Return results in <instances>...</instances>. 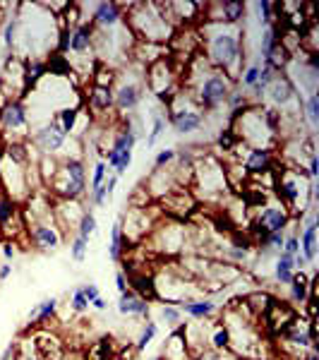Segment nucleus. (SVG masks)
<instances>
[{
	"mask_svg": "<svg viewBox=\"0 0 319 360\" xmlns=\"http://www.w3.org/2000/svg\"><path fill=\"white\" fill-rule=\"evenodd\" d=\"M168 113V123L178 135H190V132H197L205 125V113L195 103V99L190 96V92H185L183 87H180V92L170 101Z\"/></svg>",
	"mask_w": 319,
	"mask_h": 360,
	"instance_id": "nucleus-8",
	"label": "nucleus"
},
{
	"mask_svg": "<svg viewBox=\"0 0 319 360\" xmlns=\"http://www.w3.org/2000/svg\"><path fill=\"white\" fill-rule=\"evenodd\" d=\"M77 118H80V108H63V110H58V113H56V118H53V120H56V123L60 125V130H63L65 132V135H73V132H75V127H77Z\"/></svg>",
	"mask_w": 319,
	"mask_h": 360,
	"instance_id": "nucleus-37",
	"label": "nucleus"
},
{
	"mask_svg": "<svg viewBox=\"0 0 319 360\" xmlns=\"http://www.w3.org/2000/svg\"><path fill=\"white\" fill-rule=\"evenodd\" d=\"M17 29H20V17H10L3 27V41L10 53H13L15 43H17Z\"/></svg>",
	"mask_w": 319,
	"mask_h": 360,
	"instance_id": "nucleus-46",
	"label": "nucleus"
},
{
	"mask_svg": "<svg viewBox=\"0 0 319 360\" xmlns=\"http://www.w3.org/2000/svg\"><path fill=\"white\" fill-rule=\"evenodd\" d=\"M56 53L65 55L70 53V27L60 22V29H58V41H56Z\"/></svg>",
	"mask_w": 319,
	"mask_h": 360,
	"instance_id": "nucleus-49",
	"label": "nucleus"
},
{
	"mask_svg": "<svg viewBox=\"0 0 319 360\" xmlns=\"http://www.w3.org/2000/svg\"><path fill=\"white\" fill-rule=\"evenodd\" d=\"M15 254H17V250H15V243H3V257H5V262H13L15 259Z\"/></svg>",
	"mask_w": 319,
	"mask_h": 360,
	"instance_id": "nucleus-56",
	"label": "nucleus"
},
{
	"mask_svg": "<svg viewBox=\"0 0 319 360\" xmlns=\"http://www.w3.org/2000/svg\"><path fill=\"white\" fill-rule=\"evenodd\" d=\"M87 250H89V238H82V236L75 233L73 243H70V257H73V262H77V264L84 262Z\"/></svg>",
	"mask_w": 319,
	"mask_h": 360,
	"instance_id": "nucleus-43",
	"label": "nucleus"
},
{
	"mask_svg": "<svg viewBox=\"0 0 319 360\" xmlns=\"http://www.w3.org/2000/svg\"><path fill=\"white\" fill-rule=\"evenodd\" d=\"M267 96H269V101L274 103V108H276V110L288 108L290 103L298 101V87H295V82L290 80L285 72H281V75L274 77V82L267 87Z\"/></svg>",
	"mask_w": 319,
	"mask_h": 360,
	"instance_id": "nucleus-16",
	"label": "nucleus"
},
{
	"mask_svg": "<svg viewBox=\"0 0 319 360\" xmlns=\"http://www.w3.org/2000/svg\"><path fill=\"white\" fill-rule=\"evenodd\" d=\"M125 247H128V240H125L123 236V226H120V221H115L111 231V243H108V257H111L113 262H120Z\"/></svg>",
	"mask_w": 319,
	"mask_h": 360,
	"instance_id": "nucleus-32",
	"label": "nucleus"
},
{
	"mask_svg": "<svg viewBox=\"0 0 319 360\" xmlns=\"http://www.w3.org/2000/svg\"><path fill=\"white\" fill-rule=\"evenodd\" d=\"M87 106H89V110H94V113H98V115L113 110V87L91 85L89 92H87Z\"/></svg>",
	"mask_w": 319,
	"mask_h": 360,
	"instance_id": "nucleus-27",
	"label": "nucleus"
},
{
	"mask_svg": "<svg viewBox=\"0 0 319 360\" xmlns=\"http://www.w3.org/2000/svg\"><path fill=\"white\" fill-rule=\"evenodd\" d=\"M31 144H34L43 157H56L60 149L68 144V135L60 130V125L56 123V120H51V123H46L43 127L34 130V135H31Z\"/></svg>",
	"mask_w": 319,
	"mask_h": 360,
	"instance_id": "nucleus-14",
	"label": "nucleus"
},
{
	"mask_svg": "<svg viewBox=\"0 0 319 360\" xmlns=\"http://www.w3.org/2000/svg\"><path fill=\"white\" fill-rule=\"evenodd\" d=\"M276 173V195L281 204L290 212H300V219L305 216V209H310L312 199H315V180L307 178L302 166H293L290 171H274Z\"/></svg>",
	"mask_w": 319,
	"mask_h": 360,
	"instance_id": "nucleus-3",
	"label": "nucleus"
},
{
	"mask_svg": "<svg viewBox=\"0 0 319 360\" xmlns=\"http://www.w3.org/2000/svg\"><path fill=\"white\" fill-rule=\"evenodd\" d=\"M80 291L84 293V298H87V301H89V305L96 301L98 296H101V291H98V286H96V284H82V286H80Z\"/></svg>",
	"mask_w": 319,
	"mask_h": 360,
	"instance_id": "nucleus-54",
	"label": "nucleus"
},
{
	"mask_svg": "<svg viewBox=\"0 0 319 360\" xmlns=\"http://www.w3.org/2000/svg\"><path fill=\"white\" fill-rule=\"evenodd\" d=\"M106 178H108V166H106V161H96L94 164V173H91V190H96V187H101L103 182H106Z\"/></svg>",
	"mask_w": 319,
	"mask_h": 360,
	"instance_id": "nucleus-50",
	"label": "nucleus"
},
{
	"mask_svg": "<svg viewBox=\"0 0 319 360\" xmlns=\"http://www.w3.org/2000/svg\"><path fill=\"white\" fill-rule=\"evenodd\" d=\"M10 274H13V264H10V262H3V264H0V281H5Z\"/></svg>",
	"mask_w": 319,
	"mask_h": 360,
	"instance_id": "nucleus-59",
	"label": "nucleus"
},
{
	"mask_svg": "<svg viewBox=\"0 0 319 360\" xmlns=\"http://www.w3.org/2000/svg\"><path fill=\"white\" fill-rule=\"evenodd\" d=\"M302 106H305V120L310 123L312 130H315V127H319V96L317 94H310Z\"/></svg>",
	"mask_w": 319,
	"mask_h": 360,
	"instance_id": "nucleus-45",
	"label": "nucleus"
},
{
	"mask_svg": "<svg viewBox=\"0 0 319 360\" xmlns=\"http://www.w3.org/2000/svg\"><path fill=\"white\" fill-rule=\"evenodd\" d=\"M178 159V149H161V152L154 157V171H161V168H168L170 164H175Z\"/></svg>",
	"mask_w": 319,
	"mask_h": 360,
	"instance_id": "nucleus-47",
	"label": "nucleus"
},
{
	"mask_svg": "<svg viewBox=\"0 0 319 360\" xmlns=\"http://www.w3.org/2000/svg\"><path fill=\"white\" fill-rule=\"evenodd\" d=\"M31 166L10 159L8 154L0 157V187L5 197L13 202H24L31 195Z\"/></svg>",
	"mask_w": 319,
	"mask_h": 360,
	"instance_id": "nucleus-7",
	"label": "nucleus"
},
{
	"mask_svg": "<svg viewBox=\"0 0 319 360\" xmlns=\"http://www.w3.org/2000/svg\"><path fill=\"white\" fill-rule=\"evenodd\" d=\"M178 308H180V312L190 315L195 322H202V319L214 317V315H216V310H218L214 298H192V301H183Z\"/></svg>",
	"mask_w": 319,
	"mask_h": 360,
	"instance_id": "nucleus-26",
	"label": "nucleus"
},
{
	"mask_svg": "<svg viewBox=\"0 0 319 360\" xmlns=\"http://www.w3.org/2000/svg\"><path fill=\"white\" fill-rule=\"evenodd\" d=\"M305 360H319V356H317V351H312V353H310V356H307Z\"/></svg>",
	"mask_w": 319,
	"mask_h": 360,
	"instance_id": "nucleus-61",
	"label": "nucleus"
},
{
	"mask_svg": "<svg viewBox=\"0 0 319 360\" xmlns=\"http://www.w3.org/2000/svg\"><path fill=\"white\" fill-rule=\"evenodd\" d=\"M58 312V298H46L41 301L38 305L29 312V324H43V322H51Z\"/></svg>",
	"mask_w": 319,
	"mask_h": 360,
	"instance_id": "nucleus-30",
	"label": "nucleus"
},
{
	"mask_svg": "<svg viewBox=\"0 0 319 360\" xmlns=\"http://www.w3.org/2000/svg\"><path fill=\"white\" fill-rule=\"evenodd\" d=\"M27 125H29V113H27V106L22 103V99H13V101L0 106V127L5 132L24 130Z\"/></svg>",
	"mask_w": 319,
	"mask_h": 360,
	"instance_id": "nucleus-18",
	"label": "nucleus"
},
{
	"mask_svg": "<svg viewBox=\"0 0 319 360\" xmlns=\"http://www.w3.org/2000/svg\"><path fill=\"white\" fill-rule=\"evenodd\" d=\"M245 3L238 0H218V3L202 5V22H216V24H240L245 20Z\"/></svg>",
	"mask_w": 319,
	"mask_h": 360,
	"instance_id": "nucleus-12",
	"label": "nucleus"
},
{
	"mask_svg": "<svg viewBox=\"0 0 319 360\" xmlns=\"http://www.w3.org/2000/svg\"><path fill=\"white\" fill-rule=\"evenodd\" d=\"M317 214L310 212L305 219V226H302V233H300V254L307 259V264H315L317 259Z\"/></svg>",
	"mask_w": 319,
	"mask_h": 360,
	"instance_id": "nucleus-21",
	"label": "nucleus"
},
{
	"mask_svg": "<svg viewBox=\"0 0 319 360\" xmlns=\"http://www.w3.org/2000/svg\"><path fill=\"white\" fill-rule=\"evenodd\" d=\"M144 89H149L158 101L170 106L175 94L180 92L178 68H175L173 63V55H163L161 60L151 63L149 68L144 70Z\"/></svg>",
	"mask_w": 319,
	"mask_h": 360,
	"instance_id": "nucleus-6",
	"label": "nucleus"
},
{
	"mask_svg": "<svg viewBox=\"0 0 319 360\" xmlns=\"http://www.w3.org/2000/svg\"><path fill=\"white\" fill-rule=\"evenodd\" d=\"M197 36H200V51L207 63L238 82L240 72L245 70V29H240V24L202 22Z\"/></svg>",
	"mask_w": 319,
	"mask_h": 360,
	"instance_id": "nucleus-1",
	"label": "nucleus"
},
{
	"mask_svg": "<svg viewBox=\"0 0 319 360\" xmlns=\"http://www.w3.org/2000/svg\"><path fill=\"white\" fill-rule=\"evenodd\" d=\"M293 274H295L293 257L279 252L276 254V264H274V276H276V281H279V284H283V286H288L290 279H293Z\"/></svg>",
	"mask_w": 319,
	"mask_h": 360,
	"instance_id": "nucleus-31",
	"label": "nucleus"
},
{
	"mask_svg": "<svg viewBox=\"0 0 319 360\" xmlns=\"http://www.w3.org/2000/svg\"><path fill=\"white\" fill-rule=\"evenodd\" d=\"M91 308L94 310H98V312H103V310H108V303H106V298L103 296H98L94 303H91Z\"/></svg>",
	"mask_w": 319,
	"mask_h": 360,
	"instance_id": "nucleus-60",
	"label": "nucleus"
},
{
	"mask_svg": "<svg viewBox=\"0 0 319 360\" xmlns=\"http://www.w3.org/2000/svg\"><path fill=\"white\" fill-rule=\"evenodd\" d=\"M144 99V85H137V82H123L113 89V108L118 113H132L137 110V106Z\"/></svg>",
	"mask_w": 319,
	"mask_h": 360,
	"instance_id": "nucleus-17",
	"label": "nucleus"
},
{
	"mask_svg": "<svg viewBox=\"0 0 319 360\" xmlns=\"http://www.w3.org/2000/svg\"><path fill=\"white\" fill-rule=\"evenodd\" d=\"M307 178L310 180H317V175H319V159H317V154H312L310 159H307Z\"/></svg>",
	"mask_w": 319,
	"mask_h": 360,
	"instance_id": "nucleus-55",
	"label": "nucleus"
},
{
	"mask_svg": "<svg viewBox=\"0 0 319 360\" xmlns=\"http://www.w3.org/2000/svg\"><path fill=\"white\" fill-rule=\"evenodd\" d=\"M106 202H108V192H106V187H96V190H91V204L94 207H106Z\"/></svg>",
	"mask_w": 319,
	"mask_h": 360,
	"instance_id": "nucleus-53",
	"label": "nucleus"
},
{
	"mask_svg": "<svg viewBox=\"0 0 319 360\" xmlns=\"http://www.w3.org/2000/svg\"><path fill=\"white\" fill-rule=\"evenodd\" d=\"M288 224H290L288 209H285L283 204H269V207L260 209L252 229H255L257 240H260V238L267 233H283V231L288 229Z\"/></svg>",
	"mask_w": 319,
	"mask_h": 360,
	"instance_id": "nucleus-13",
	"label": "nucleus"
},
{
	"mask_svg": "<svg viewBox=\"0 0 319 360\" xmlns=\"http://www.w3.org/2000/svg\"><path fill=\"white\" fill-rule=\"evenodd\" d=\"M96 229H98L96 214L94 212H84V214H82V219H80V224H77L75 233L82 236V238H91V236L96 233Z\"/></svg>",
	"mask_w": 319,
	"mask_h": 360,
	"instance_id": "nucleus-42",
	"label": "nucleus"
},
{
	"mask_svg": "<svg viewBox=\"0 0 319 360\" xmlns=\"http://www.w3.org/2000/svg\"><path fill=\"white\" fill-rule=\"evenodd\" d=\"M250 8L257 10V20H260V24L264 29L276 20V3H272V0H257V3H252Z\"/></svg>",
	"mask_w": 319,
	"mask_h": 360,
	"instance_id": "nucleus-35",
	"label": "nucleus"
},
{
	"mask_svg": "<svg viewBox=\"0 0 319 360\" xmlns=\"http://www.w3.org/2000/svg\"><path fill=\"white\" fill-rule=\"evenodd\" d=\"M91 305H89V301L84 298V293L80 291V286L73 291V296H70V310H73L75 315H82V312H87Z\"/></svg>",
	"mask_w": 319,
	"mask_h": 360,
	"instance_id": "nucleus-48",
	"label": "nucleus"
},
{
	"mask_svg": "<svg viewBox=\"0 0 319 360\" xmlns=\"http://www.w3.org/2000/svg\"><path fill=\"white\" fill-rule=\"evenodd\" d=\"M125 27L140 43L154 46H163L178 31L170 24L163 3H128Z\"/></svg>",
	"mask_w": 319,
	"mask_h": 360,
	"instance_id": "nucleus-2",
	"label": "nucleus"
},
{
	"mask_svg": "<svg viewBox=\"0 0 319 360\" xmlns=\"http://www.w3.org/2000/svg\"><path fill=\"white\" fill-rule=\"evenodd\" d=\"M115 185H118V175H108L106 182H103V187H106V192H108V197L115 192Z\"/></svg>",
	"mask_w": 319,
	"mask_h": 360,
	"instance_id": "nucleus-58",
	"label": "nucleus"
},
{
	"mask_svg": "<svg viewBox=\"0 0 319 360\" xmlns=\"http://www.w3.org/2000/svg\"><path fill=\"white\" fill-rule=\"evenodd\" d=\"M192 187L197 190V195L207 202H218L225 197L228 190V180H225V164L216 154H205V157L195 159L192 164Z\"/></svg>",
	"mask_w": 319,
	"mask_h": 360,
	"instance_id": "nucleus-4",
	"label": "nucleus"
},
{
	"mask_svg": "<svg viewBox=\"0 0 319 360\" xmlns=\"http://www.w3.org/2000/svg\"><path fill=\"white\" fill-rule=\"evenodd\" d=\"M156 334H158V322H154V319H147V324H144V329H142L140 339L135 341V351L142 353L144 348H149V343L156 339Z\"/></svg>",
	"mask_w": 319,
	"mask_h": 360,
	"instance_id": "nucleus-40",
	"label": "nucleus"
},
{
	"mask_svg": "<svg viewBox=\"0 0 319 360\" xmlns=\"http://www.w3.org/2000/svg\"><path fill=\"white\" fill-rule=\"evenodd\" d=\"M87 360H113V346L108 339H101L98 343L89 348V353H87Z\"/></svg>",
	"mask_w": 319,
	"mask_h": 360,
	"instance_id": "nucleus-44",
	"label": "nucleus"
},
{
	"mask_svg": "<svg viewBox=\"0 0 319 360\" xmlns=\"http://www.w3.org/2000/svg\"><path fill=\"white\" fill-rule=\"evenodd\" d=\"M260 75H262V60H255V63H250V65H245V70L240 72V77H238V82H240V87H243V92H250L252 87L260 82Z\"/></svg>",
	"mask_w": 319,
	"mask_h": 360,
	"instance_id": "nucleus-36",
	"label": "nucleus"
},
{
	"mask_svg": "<svg viewBox=\"0 0 319 360\" xmlns=\"http://www.w3.org/2000/svg\"><path fill=\"white\" fill-rule=\"evenodd\" d=\"M183 336H185V343H188V351L192 360H195L200 353H205L209 348V329L207 324H200V322H185L183 324Z\"/></svg>",
	"mask_w": 319,
	"mask_h": 360,
	"instance_id": "nucleus-23",
	"label": "nucleus"
},
{
	"mask_svg": "<svg viewBox=\"0 0 319 360\" xmlns=\"http://www.w3.org/2000/svg\"><path fill=\"white\" fill-rule=\"evenodd\" d=\"M46 68H48V75H56V77H70V75H75V72H73V63H70L68 55L51 53L46 58Z\"/></svg>",
	"mask_w": 319,
	"mask_h": 360,
	"instance_id": "nucleus-33",
	"label": "nucleus"
},
{
	"mask_svg": "<svg viewBox=\"0 0 319 360\" xmlns=\"http://www.w3.org/2000/svg\"><path fill=\"white\" fill-rule=\"evenodd\" d=\"M195 360H240V358L233 356L230 351H214V348H207V351L200 353Z\"/></svg>",
	"mask_w": 319,
	"mask_h": 360,
	"instance_id": "nucleus-51",
	"label": "nucleus"
},
{
	"mask_svg": "<svg viewBox=\"0 0 319 360\" xmlns=\"http://www.w3.org/2000/svg\"><path fill=\"white\" fill-rule=\"evenodd\" d=\"M118 312L130 315V317H147L149 319L151 305H149V301L140 298L137 293L125 291V293H120V298H118Z\"/></svg>",
	"mask_w": 319,
	"mask_h": 360,
	"instance_id": "nucleus-25",
	"label": "nucleus"
},
{
	"mask_svg": "<svg viewBox=\"0 0 319 360\" xmlns=\"http://www.w3.org/2000/svg\"><path fill=\"white\" fill-rule=\"evenodd\" d=\"M13 221H22L17 202H13L10 197L0 195V229H8Z\"/></svg>",
	"mask_w": 319,
	"mask_h": 360,
	"instance_id": "nucleus-34",
	"label": "nucleus"
},
{
	"mask_svg": "<svg viewBox=\"0 0 319 360\" xmlns=\"http://www.w3.org/2000/svg\"><path fill=\"white\" fill-rule=\"evenodd\" d=\"M125 13H128V3H108V0L106 3H94L89 22L96 29H115L125 20Z\"/></svg>",
	"mask_w": 319,
	"mask_h": 360,
	"instance_id": "nucleus-15",
	"label": "nucleus"
},
{
	"mask_svg": "<svg viewBox=\"0 0 319 360\" xmlns=\"http://www.w3.org/2000/svg\"><path fill=\"white\" fill-rule=\"evenodd\" d=\"M166 125H168V118L161 113H154V123H151V130L149 135H147V149H154L156 147V142L163 137V132H166Z\"/></svg>",
	"mask_w": 319,
	"mask_h": 360,
	"instance_id": "nucleus-39",
	"label": "nucleus"
},
{
	"mask_svg": "<svg viewBox=\"0 0 319 360\" xmlns=\"http://www.w3.org/2000/svg\"><path fill=\"white\" fill-rule=\"evenodd\" d=\"M149 240L156 250H161L163 254H175L180 250H185V243H188V231L183 224L178 221H166V224H154Z\"/></svg>",
	"mask_w": 319,
	"mask_h": 360,
	"instance_id": "nucleus-10",
	"label": "nucleus"
},
{
	"mask_svg": "<svg viewBox=\"0 0 319 360\" xmlns=\"http://www.w3.org/2000/svg\"><path fill=\"white\" fill-rule=\"evenodd\" d=\"M158 317H161V322L170 326V329L183 324V312H180L178 305H168V303H163L161 310H158Z\"/></svg>",
	"mask_w": 319,
	"mask_h": 360,
	"instance_id": "nucleus-41",
	"label": "nucleus"
},
{
	"mask_svg": "<svg viewBox=\"0 0 319 360\" xmlns=\"http://www.w3.org/2000/svg\"><path fill=\"white\" fill-rule=\"evenodd\" d=\"M24 231L29 236V243L41 252H56L63 245V233L56 226V221H31L24 219Z\"/></svg>",
	"mask_w": 319,
	"mask_h": 360,
	"instance_id": "nucleus-11",
	"label": "nucleus"
},
{
	"mask_svg": "<svg viewBox=\"0 0 319 360\" xmlns=\"http://www.w3.org/2000/svg\"><path fill=\"white\" fill-rule=\"evenodd\" d=\"M48 187L60 199H82L87 192V164L77 157L60 159V166Z\"/></svg>",
	"mask_w": 319,
	"mask_h": 360,
	"instance_id": "nucleus-5",
	"label": "nucleus"
},
{
	"mask_svg": "<svg viewBox=\"0 0 319 360\" xmlns=\"http://www.w3.org/2000/svg\"><path fill=\"white\" fill-rule=\"evenodd\" d=\"M87 209L80 207V199H60L53 209V216H56V226L58 229H65V231H77V224H80L82 214Z\"/></svg>",
	"mask_w": 319,
	"mask_h": 360,
	"instance_id": "nucleus-20",
	"label": "nucleus"
},
{
	"mask_svg": "<svg viewBox=\"0 0 319 360\" xmlns=\"http://www.w3.org/2000/svg\"><path fill=\"white\" fill-rule=\"evenodd\" d=\"M288 296H290V303L295 305H305L307 298H310V279H307L305 271H295L293 279L288 284Z\"/></svg>",
	"mask_w": 319,
	"mask_h": 360,
	"instance_id": "nucleus-28",
	"label": "nucleus"
},
{
	"mask_svg": "<svg viewBox=\"0 0 319 360\" xmlns=\"http://www.w3.org/2000/svg\"><path fill=\"white\" fill-rule=\"evenodd\" d=\"M115 288H118V293L128 291V276H125V271H118V274H115Z\"/></svg>",
	"mask_w": 319,
	"mask_h": 360,
	"instance_id": "nucleus-57",
	"label": "nucleus"
},
{
	"mask_svg": "<svg viewBox=\"0 0 319 360\" xmlns=\"http://www.w3.org/2000/svg\"><path fill=\"white\" fill-rule=\"evenodd\" d=\"M48 75L46 68V60H38V58H27L24 60V92L34 89L38 82Z\"/></svg>",
	"mask_w": 319,
	"mask_h": 360,
	"instance_id": "nucleus-29",
	"label": "nucleus"
},
{
	"mask_svg": "<svg viewBox=\"0 0 319 360\" xmlns=\"http://www.w3.org/2000/svg\"><path fill=\"white\" fill-rule=\"evenodd\" d=\"M281 252L288 254V257H295V254L300 252V240H298V236H285V238H283Z\"/></svg>",
	"mask_w": 319,
	"mask_h": 360,
	"instance_id": "nucleus-52",
	"label": "nucleus"
},
{
	"mask_svg": "<svg viewBox=\"0 0 319 360\" xmlns=\"http://www.w3.org/2000/svg\"><path fill=\"white\" fill-rule=\"evenodd\" d=\"M209 348H214V351H228V329H225L221 319L209 331Z\"/></svg>",
	"mask_w": 319,
	"mask_h": 360,
	"instance_id": "nucleus-38",
	"label": "nucleus"
},
{
	"mask_svg": "<svg viewBox=\"0 0 319 360\" xmlns=\"http://www.w3.org/2000/svg\"><path fill=\"white\" fill-rule=\"evenodd\" d=\"M140 137L135 135V130L125 123L123 130L118 132V135L113 137V142H111V147L106 149V166L113 171V175H125L128 173V168H130V164H132V152H135V144Z\"/></svg>",
	"mask_w": 319,
	"mask_h": 360,
	"instance_id": "nucleus-9",
	"label": "nucleus"
},
{
	"mask_svg": "<svg viewBox=\"0 0 319 360\" xmlns=\"http://www.w3.org/2000/svg\"><path fill=\"white\" fill-rule=\"evenodd\" d=\"M94 29L96 27L91 22H80L77 27L70 29V53L84 55L94 48Z\"/></svg>",
	"mask_w": 319,
	"mask_h": 360,
	"instance_id": "nucleus-22",
	"label": "nucleus"
},
{
	"mask_svg": "<svg viewBox=\"0 0 319 360\" xmlns=\"http://www.w3.org/2000/svg\"><path fill=\"white\" fill-rule=\"evenodd\" d=\"M247 175H255V178H262V175L272 173L276 168V161H274V149H247V154L243 157Z\"/></svg>",
	"mask_w": 319,
	"mask_h": 360,
	"instance_id": "nucleus-19",
	"label": "nucleus"
},
{
	"mask_svg": "<svg viewBox=\"0 0 319 360\" xmlns=\"http://www.w3.org/2000/svg\"><path fill=\"white\" fill-rule=\"evenodd\" d=\"M161 358L163 360H192L188 343H185V336H183V324L170 329V334L166 336V341H163Z\"/></svg>",
	"mask_w": 319,
	"mask_h": 360,
	"instance_id": "nucleus-24",
	"label": "nucleus"
}]
</instances>
